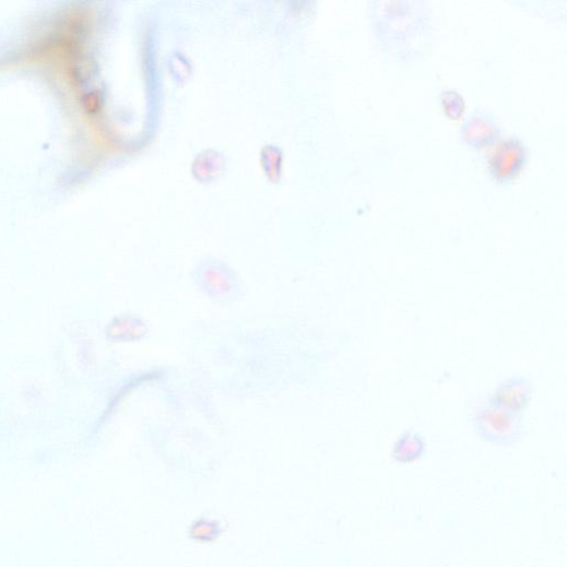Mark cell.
<instances>
[{
  "instance_id": "7a4b0ae2",
  "label": "cell",
  "mask_w": 567,
  "mask_h": 567,
  "mask_svg": "<svg viewBox=\"0 0 567 567\" xmlns=\"http://www.w3.org/2000/svg\"><path fill=\"white\" fill-rule=\"evenodd\" d=\"M527 155L522 141L517 138L504 140L491 157L489 166L493 176L500 181L513 179L524 167Z\"/></svg>"
},
{
  "instance_id": "6da1fadb",
  "label": "cell",
  "mask_w": 567,
  "mask_h": 567,
  "mask_svg": "<svg viewBox=\"0 0 567 567\" xmlns=\"http://www.w3.org/2000/svg\"><path fill=\"white\" fill-rule=\"evenodd\" d=\"M476 436L485 444L510 448L524 437L523 415L495 406L488 400L480 402L473 413Z\"/></svg>"
},
{
  "instance_id": "3957f363",
  "label": "cell",
  "mask_w": 567,
  "mask_h": 567,
  "mask_svg": "<svg viewBox=\"0 0 567 567\" xmlns=\"http://www.w3.org/2000/svg\"><path fill=\"white\" fill-rule=\"evenodd\" d=\"M533 386L529 378L515 376L501 382L488 399L495 406L524 415L532 400Z\"/></svg>"
},
{
  "instance_id": "277c9868",
  "label": "cell",
  "mask_w": 567,
  "mask_h": 567,
  "mask_svg": "<svg viewBox=\"0 0 567 567\" xmlns=\"http://www.w3.org/2000/svg\"><path fill=\"white\" fill-rule=\"evenodd\" d=\"M427 451V441L417 430L402 433L394 441L391 458L399 464H412L420 461Z\"/></svg>"
},
{
  "instance_id": "5b68a950",
  "label": "cell",
  "mask_w": 567,
  "mask_h": 567,
  "mask_svg": "<svg viewBox=\"0 0 567 567\" xmlns=\"http://www.w3.org/2000/svg\"><path fill=\"white\" fill-rule=\"evenodd\" d=\"M201 524H197L196 525V529L193 530L194 533L197 532H201L200 533V538H205L211 540L212 539V535L215 534V532L217 531L218 532V527L216 528L215 527V522H211V521H205V522H202L200 521Z\"/></svg>"
},
{
  "instance_id": "8992f818",
  "label": "cell",
  "mask_w": 567,
  "mask_h": 567,
  "mask_svg": "<svg viewBox=\"0 0 567 567\" xmlns=\"http://www.w3.org/2000/svg\"><path fill=\"white\" fill-rule=\"evenodd\" d=\"M544 567H550V566H544Z\"/></svg>"
}]
</instances>
